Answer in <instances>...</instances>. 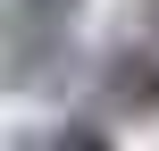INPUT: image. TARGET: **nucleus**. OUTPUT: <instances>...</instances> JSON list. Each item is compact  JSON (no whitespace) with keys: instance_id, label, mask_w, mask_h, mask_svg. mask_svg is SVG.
Returning a JSON list of instances; mask_svg holds the SVG:
<instances>
[{"instance_id":"nucleus-4","label":"nucleus","mask_w":159,"mask_h":151,"mask_svg":"<svg viewBox=\"0 0 159 151\" xmlns=\"http://www.w3.org/2000/svg\"><path fill=\"white\" fill-rule=\"evenodd\" d=\"M17 151H50V143H42V134H17Z\"/></svg>"},{"instance_id":"nucleus-3","label":"nucleus","mask_w":159,"mask_h":151,"mask_svg":"<svg viewBox=\"0 0 159 151\" xmlns=\"http://www.w3.org/2000/svg\"><path fill=\"white\" fill-rule=\"evenodd\" d=\"M75 8H84V0H17V17H34V25H59V34L75 25Z\"/></svg>"},{"instance_id":"nucleus-2","label":"nucleus","mask_w":159,"mask_h":151,"mask_svg":"<svg viewBox=\"0 0 159 151\" xmlns=\"http://www.w3.org/2000/svg\"><path fill=\"white\" fill-rule=\"evenodd\" d=\"M50 151H117V143L101 118H67V126H50Z\"/></svg>"},{"instance_id":"nucleus-1","label":"nucleus","mask_w":159,"mask_h":151,"mask_svg":"<svg viewBox=\"0 0 159 151\" xmlns=\"http://www.w3.org/2000/svg\"><path fill=\"white\" fill-rule=\"evenodd\" d=\"M92 92H101L109 118H159V50H151V42L109 50L101 76H92Z\"/></svg>"}]
</instances>
